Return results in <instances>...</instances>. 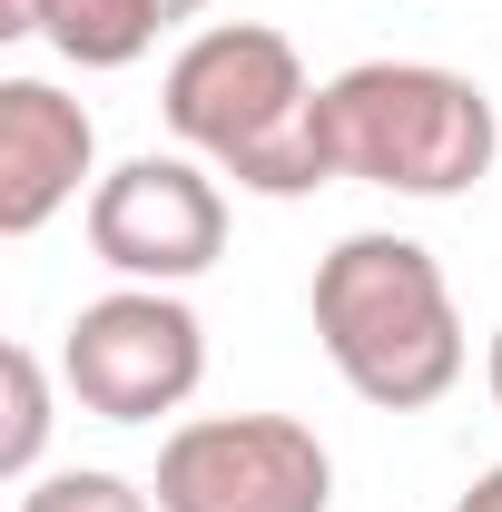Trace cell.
Wrapping results in <instances>:
<instances>
[{
    "instance_id": "obj_3",
    "label": "cell",
    "mask_w": 502,
    "mask_h": 512,
    "mask_svg": "<svg viewBox=\"0 0 502 512\" xmlns=\"http://www.w3.org/2000/svg\"><path fill=\"white\" fill-rule=\"evenodd\" d=\"M325 148L335 178L394 197H463L493 178L502 119L493 89L434 60H355L345 79H325Z\"/></svg>"
},
{
    "instance_id": "obj_8",
    "label": "cell",
    "mask_w": 502,
    "mask_h": 512,
    "mask_svg": "<svg viewBox=\"0 0 502 512\" xmlns=\"http://www.w3.org/2000/svg\"><path fill=\"white\" fill-rule=\"evenodd\" d=\"M158 30H168L158 0H50V20H40V40L69 69H128V60H148Z\"/></svg>"
},
{
    "instance_id": "obj_2",
    "label": "cell",
    "mask_w": 502,
    "mask_h": 512,
    "mask_svg": "<svg viewBox=\"0 0 502 512\" xmlns=\"http://www.w3.org/2000/svg\"><path fill=\"white\" fill-rule=\"evenodd\" d=\"M315 345L325 365L355 384L375 414H424L463 384V316L443 286L434 247L394 237V227H355L335 256H315Z\"/></svg>"
},
{
    "instance_id": "obj_14",
    "label": "cell",
    "mask_w": 502,
    "mask_h": 512,
    "mask_svg": "<svg viewBox=\"0 0 502 512\" xmlns=\"http://www.w3.org/2000/svg\"><path fill=\"white\" fill-rule=\"evenodd\" d=\"M197 10H207V0H158V20H197Z\"/></svg>"
},
{
    "instance_id": "obj_13",
    "label": "cell",
    "mask_w": 502,
    "mask_h": 512,
    "mask_svg": "<svg viewBox=\"0 0 502 512\" xmlns=\"http://www.w3.org/2000/svg\"><path fill=\"white\" fill-rule=\"evenodd\" d=\"M483 384H493V404H502V325H493V355H483Z\"/></svg>"
},
{
    "instance_id": "obj_7",
    "label": "cell",
    "mask_w": 502,
    "mask_h": 512,
    "mask_svg": "<svg viewBox=\"0 0 502 512\" xmlns=\"http://www.w3.org/2000/svg\"><path fill=\"white\" fill-rule=\"evenodd\" d=\"M79 188H99V119L50 79H0V237H40Z\"/></svg>"
},
{
    "instance_id": "obj_12",
    "label": "cell",
    "mask_w": 502,
    "mask_h": 512,
    "mask_svg": "<svg viewBox=\"0 0 502 512\" xmlns=\"http://www.w3.org/2000/svg\"><path fill=\"white\" fill-rule=\"evenodd\" d=\"M453 512H502V463H493V473H473V483H463V503H453Z\"/></svg>"
},
{
    "instance_id": "obj_11",
    "label": "cell",
    "mask_w": 502,
    "mask_h": 512,
    "mask_svg": "<svg viewBox=\"0 0 502 512\" xmlns=\"http://www.w3.org/2000/svg\"><path fill=\"white\" fill-rule=\"evenodd\" d=\"M40 20H50V0H0V40H40Z\"/></svg>"
},
{
    "instance_id": "obj_5",
    "label": "cell",
    "mask_w": 502,
    "mask_h": 512,
    "mask_svg": "<svg viewBox=\"0 0 502 512\" xmlns=\"http://www.w3.org/2000/svg\"><path fill=\"white\" fill-rule=\"evenodd\" d=\"M158 512H325L335 453L296 414H188L158 444Z\"/></svg>"
},
{
    "instance_id": "obj_4",
    "label": "cell",
    "mask_w": 502,
    "mask_h": 512,
    "mask_svg": "<svg viewBox=\"0 0 502 512\" xmlns=\"http://www.w3.org/2000/svg\"><path fill=\"white\" fill-rule=\"evenodd\" d=\"M60 384L99 424H158L207 384V325L178 286H109L69 316Z\"/></svg>"
},
{
    "instance_id": "obj_9",
    "label": "cell",
    "mask_w": 502,
    "mask_h": 512,
    "mask_svg": "<svg viewBox=\"0 0 502 512\" xmlns=\"http://www.w3.org/2000/svg\"><path fill=\"white\" fill-rule=\"evenodd\" d=\"M0 394H10V414H0V473L40 483V453H50V365L30 345H0Z\"/></svg>"
},
{
    "instance_id": "obj_10",
    "label": "cell",
    "mask_w": 502,
    "mask_h": 512,
    "mask_svg": "<svg viewBox=\"0 0 502 512\" xmlns=\"http://www.w3.org/2000/svg\"><path fill=\"white\" fill-rule=\"evenodd\" d=\"M20 512H158V493H138L128 473H99V463H69V473H40Z\"/></svg>"
},
{
    "instance_id": "obj_1",
    "label": "cell",
    "mask_w": 502,
    "mask_h": 512,
    "mask_svg": "<svg viewBox=\"0 0 502 512\" xmlns=\"http://www.w3.org/2000/svg\"><path fill=\"white\" fill-rule=\"evenodd\" d=\"M158 109L178 128V148L207 158L217 178L256 197H315L335 188V148H325V89L306 79L296 40L266 20H207L188 50L168 60Z\"/></svg>"
},
{
    "instance_id": "obj_6",
    "label": "cell",
    "mask_w": 502,
    "mask_h": 512,
    "mask_svg": "<svg viewBox=\"0 0 502 512\" xmlns=\"http://www.w3.org/2000/svg\"><path fill=\"white\" fill-rule=\"evenodd\" d=\"M89 256L128 286H188L227 256V188L207 158H128L89 188Z\"/></svg>"
}]
</instances>
